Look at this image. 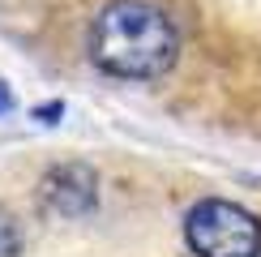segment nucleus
<instances>
[{
  "instance_id": "nucleus-1",
  "label": "nucleus",
  "mask_w": 261,
  "mask_h": 257,
  "mask_svg": "<svg viewBox=\"0 0 261 257\" xmlns=\"http://www.w3.org/2000/svg\"><path fill=\"white\" fill-rule=\"evenodd\" d=\"M176 21L150 0H112L90 26V60L112 78L150 82L176 64Z\"/></svg>"
},
{
  "instance_id": "nucleus-2",
  "label": "nucleus",
  "mask_w": 261,
  "mask_h": 257,
  "mask_svg": "<svg viewBox=\"0 0 261 257\" xmlns=\"http://www.w3.org/2000/svg\"><path fill=\"white\" fill-rule=\"evenodd\" d=\"M184 240L197 257H261V223L227 197H201L184 214Z\"/></svg>"
},
{
  "instance_id": "nucleus-3",
  "label": "nucleus",
  "mask_w": 261,
  "mask_h": 257,
  "mask_svg": "<svg viewBox=\"0 0 261 257\" xmlns=\"http://www.w3.org/2000/svg\"><path fill=\"white\" fill-rule=\"evenodd\" d=\"M39 201H43V210L60 214V219L90 214L94 201H99V176L86 163H60L39 180Z\"/></svg>"
},
{
  "instance_id": "nucleus-4",
  "label": "nucleus",
  "mask_w": 261,
  "mask_h": 257,
  "mask_svg": "<svg viewBox=\"0 0 261 257\" xmlns=\"http://www.w3.org/2000/svg\"><path fill=\"white\" fill-rule=\"evenodd\" d=\"M21 249V232H17V219L0 206V257H17Z\"/></svg>"
},
{
  "instance_id": "nucleus-5",
  "label": "nucleus",
  "mask_w": 261,
  "mask_h": 257,
  "mask_svg": "<svg viewBox=\"0 0 261 257\" xmlns=\"http://www.w3.org/2000/svg\"><path fill=\"white\" fill-rule=\"evenodd\" d=\"M60 116H64V103L56 99V103H39L35 112H30V120H39V124H56Z\"/></svg>"
},
{
  "instance_id": "nucleus-6",
  "label": "nucleus",
  "mask_w": 261,
  "mask_h": 257,
  "mask_svg": "<svg viewBox=\"0 0 261 257\" xmlns=\"http://www.w3.org/2000/svg\"><path fill=\"white\" fill-rule=\"evenodd\" d=\"M5 112H13V90H9V82L0 78V116Z\"/></svg>"
}]
</instances>
